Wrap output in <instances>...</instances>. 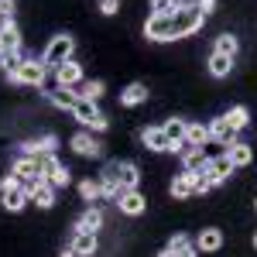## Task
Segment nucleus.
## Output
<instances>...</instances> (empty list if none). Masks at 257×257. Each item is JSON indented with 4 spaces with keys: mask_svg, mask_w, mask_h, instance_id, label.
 Instances as JSON below:
<instances>
[{
    "mask_svg": "<svg viewBox=\"0 0 257 257\" xmlns=\"http://www.w3.org/2000/svg\"><path fill=\"white\" fill-rule=\"evenodd\" d=\"M254 206H257V202H254Z\"/></svg>",
    "mask_w": 257,
    "mask_h": 257,
    "instance_id": "obj_45",
    "label": "nucleus"
},
{
    "mask_svg": "<svg viewBox=\"0 0 257 257\" xmlns=\"http://www.w3.org/2000/svg\"><path fill=\"white\" fill-rule=\"evenodd\" d=\"M55 144H59L55 134H45V138L38 141V155H52V151H55Z\"/></svg>",
    "mask_w": 257,
    "mask_h": 257,
    "instance_id": "obj_37",
    "label": "nucleus"
},
{
    "mask_svg": "<svg viewBox=\"0 0 257 257\" xmlns=\"http://www.w3.org/2000/svg\"><path fill=\"white\" fill-rule=\"evenodd\" d=\"M237 48H240V41L233 38V35H219L213 52H219V55H230V59H233V55H237Z\"/></svg>",
    "mask_w": 257,
    "mask_h": 257,
    "instance_id": "obj_29",
    "label": "nucleus"
},
{
    "mask_svg": "<svg viewBox=\"0 0 257 257\" xmlns=\"http://www.w3.org/2000/svg\"><path fill=\"white\" fill-rule=\"evenodd\" d=\"M223 117L230 120L237 131H243V127L250 123V113H247V106H233V110H230V113H223Z\"/></svg>",
    "mask_w": 257,
    "mask_h": 257,
    "instance_id": "obj_32",
    "label": "nucleus"
},
{
    "mask_svg": "<svg viewBox=\"0 0 257 257\" xmlns=\"http://www.w3.org/2000/svg\"><path fill=\"white\" fill-rule=\"evenodd\" d=\"M45 76H48V65H45V62L24 59V65L18 69L14 82H21V86H41V82H45Z\"/></svg>",
    "mask_w": 257,
    "mask_h": 257,
    "instance_id": "obj_5",
    "label": "nucleus"
},
{
    "mask_svg": "<svg viewBox=\"0 0 257 257\" xmlns=\"http://www.w3.org/2000/svg\"><path fill=\"white\" fill-rule=\"evenodd\" d=\"M185 123L189 120H168L161 131H165V138L172 141V148H178V144H185Z\"/></svg>",
    "mask_w": 257,
    "mask_h": 257,
    "instance_id": "obj_28",
    "label": "nucleus"
},
{
    "mask_svg": "<svg viewBox=\"0 0 257 257\" xmlns=\"http://www.w3.org/2000/svg\"><path fill=\"white\" fill-rule=\"evenodd\" d=\"M158 257H178V254H175V250H168V247H165V250H161Z\"/></svg>",
    "mask_w": 257,
    "mask_h": 257,
    "instance_id": "obj_41",
    "label": "nucleus"
},
{
    "mask_svg": "<svg viewBox=\"0 0 257 257\" xmlns=\"http://www.w3.org/2000/svg\"><path fill=\"white\" fill-rule=\"evenodd\" d=\"M72 148H76V155H82V158H99V155H103V148H99L89 134H76V138H72Z\"/></svg>",
    "mask_w": 257,
    "mask_h": 257,
    "instance_id": "obj_21",
    "label": "nucleus"
},
{
    "mask_svg": "<svg viewBox=\"0 0 257 257\" xmlns=\"http://www.w3.org/2000/svg\"><path fill=\"white\" fill-rule=\"evenodd\" d=\"M209 175H213V182H226V178L233 175V161H230V155H219V158H209V168H206Z\"/></svg>",
    "mask_w": 257,
    "mask_h": 257,
    "instance_id": "obj_18",
    "label": "nucleus"
},
{
    "mask_svg": "<svg viewBox=\"0 0 257 257\" xmlns=\"http://www.w3.org/2000/svg\"><path fill=\"white\" fill-rule=\"evenodd\" d=\"M99 226H103V213H99L96 206H89V209L79 216V223H76V230H89V233H96Z\"/></svg>",
    "mask_w": 257,
    "mask_h": 257,
    "instance_id": "obj_27",
    "label": "nucleus"
},
{
    "mask_svg": "<svg viewBox=\"0 0 257 257\" xmlns=\"http://www.w3.org/2000/svg\"><path fill=\"white\" fill-rule=\"evenodd\" d=\"M96 247H99L96 233H89V230H76V233H72V250H76L79 257H93Z\"/></svg>",
    "mask_w": 257,
    "mask_h": 257,
    "instance_id": "obj_15",
    "label": "nucleus"
},
{
    "mask_svg": "<svg viewBox=\"0 0 257 257\" xmlns=\"http://www.w3.org/2000/svg\"><path fill=\"white\" fill-rule=\"evenodd\" d=\"M206 168H209V155H206L202 148H185V151H182V172L199 175V172H206Z\"/></svg>",
    "mask_w": 257,
    "mask_h": 257,
    "instance_id": "obj_12",
    "label": "nucleus"
},
{
    "mask_svg": "<svg viewBox=\"0 0 257 257\" xmlns=\"http://www.w3.org/2000/svg\"><path fill=\"white\" fill-rule=\"evenodd\" d=\"M223 247V230H216V226H209V230H202L196 240V250H202V254H213V250H219Z\"/></svg>",
    "mask_w": 257,
    "mask_h": 257,
    "instance_id": "obj_17",
    "label": "nucleus"
},
{
    "mask_svg": "<svg viewBox=\"0 0 257 257\" xmlns=\"http://www.w3.org/2000/svg\"><path fill=\"white\" fill-rule=\"evenodd\" d=\"M237 134H240V131H237V127H233V123H230L226 117H216L213 123H209V138L219 141V144H226V148L237 141Z\"/></svg>",
    "mask_w": 257,
    "mask_h": 257,
    "instance_id": "obj_13",
    "label": "nucleus"
},
{
    "mask_svg": "<svg viewBox=\"0 0 257 257\" xmlns=\"http://www.w3.org/2000/svg\"><path fill=\"white\" fill-rule=\"evenodd\" d=\"M172 196H175V199L196 196V175H192V172H182V175H175V182H172Z\"/></svg>",
    "mask_w": 257,
    "mask_h": 257,
    "instance_id": "obj_20",
    "label": "nucleus"
},
{
    "mask_svg": "<svg viewBox=\"0 0 257 257\" xmlns=\"http://www.w3.org/2000/svg\"><path fill=\"white\" fill-rule=\"evenodd\" d=\"M103 93H106V86H103L99 79H93V82H86V86H82V93H79V96H82V99H93V103H96V99L103 96Z\"/></svg>",
    "mask_w": 257,
    "mask_h": 257,
    "instance_id": "obj_34",
    "label": "nucleus"
},
{
    "mask_svg": "<svg viewBox=\"0 0 257 257\" xmlns=\"http://www.w3.org/2000/svg\"><path fill=\"white\" fill-rule=\"evenodd\" d=\"M209 72H213L216 79L230 76V72H233V59H230V55H219V52H213V55H209Z\"/></svg>",
    "mask_w": 257,
    "mask_h": 257,
    "instance_id": "obj_25",
    "label": "nucleus"
},
{
    "mask_svg": "<svg viewBox=\"0 0 257 257\" xmlns=\"http://www.w3.org/2000/svg\"><path fill=\"white\" fill-rule=\"evenodd\" d=\"M206 141H213L206 123H185V144H189V148H202Z\"/></svg>",
    "mask_w": 257,
    "mask_h": 257,
    "instance_id": "obj_22",
    "label": "nucleus"
},
{
    "mask_svg": "<svg viewBox=\"0 0 257 257\" xmlns=\"http://www.w3.org/2000/svg\"><path fill=\"white\" fill-rule=\"evenodd\" d=\"M55 82H59L62 89H72V86H79L82 82V65L79 62H62L59 69H55Z\"/></svg>",
    "mask_w": 257,
    "mask_h": 257,
    "instance_id": "obj_11",
    "label": "nucleus"
},
{
    "mask_svg": "<svg viewBox=\"0 0 257 257\" xmlns=\"http://www.w3.org/2000/svg\"><path fill=\"white\" fill-rule=\"evenodd\" d=\"M18 52H21V31L14 24V18L0 21V59L4 55H18Z\"/></svg>",
    "mask_w": 257,
    "mask_h": 257,
    "instance_id": "obj_6",
    "label": "nucleus"
},
{
    "mask_svg": "<svg viewBox=\"0 0 257 257\" xmlns=\"http://www.w3.org/2000/svg\"><path fill=\"white\" fill-rule=\"evenodd\" d=\"M202 21H206V14L199 11L196 4H182L175 14H168V18L151 14L148 24H144V38H148V41H175V38H185V35H192V31L202 28Z\"/></svg>",
    "mask_w": 257,
    "mask_h": 257,
    "instance_id": "obj_1",
    "label": "nucleus"
},
{
    "mask_svg": "<svg viewBox=\"0 0 257 257\" xmlns=\"http://www.w3.org/2000/svg\"><path fill=\"white\" fill-rule=\"evenodd\" d=\"M62 257H79V254H76V250H72V247H69V250H62Z\"/></svg>",
    "mask_w": 257,
    "mask_h": 257,
    "instance_id": "obj_42",
    "label": "nucleus"
},
{
    "mask_svg": "<svg viewBox=\"0 0 257 257\" xmlns=\"http://www.w3.org/2000/svg\"><path fill=\"white\" fill-rule=\"evenodd\" d=\"M99 189H103V196H106V199H120V196H123V189H120V182H117V175H113V168H110V165L103 168Z\"/></svg>",
    "mask_w": 257,
    "mask_h": 257,
    "instance_id": "obj_23",
    "label": "nucleus"
},
{
    "mask_svg": "<svg viewBox=\"0 0 257 257\" xmlns=\"http://www.w3.org/2000/svg\"><path fill=\"white\" fill-rule=\"evenodd\" d=\"M213 185H216V182H213V175H209V172H199V175H196V196H206Z\"/></svg>",
    "mask_w": 257,
    "mask_h": 257,
    "instance_id": "obj_35",
    "label": "nucleus"
},
{
    "mask_svg": "<svg viewBox=\"0 0 257 257\" xmlns=\"http://www.w3.org/2000/svg\"><path fill=\"white\" fill-rule=\"evenodd\" d=\"M144 99H148V86H144V82H131V86L120 93V103H123V106H138Z\"/></svg>",
    "mask_w": 257,
    "mask_h": 257,
    "instance_id": "obj_24",
    "label": "nucleus"
},
{
    "mask_svg": "<svg viewBox=\"0 0 257 257\" xmlns=\"http://www.w3.org/2000/svg\"><path fill=\"white\" fill-rule=\"evenodd\" d=\"M178 257H196V250H192V247H189V250H182V254Z\"/></svg>",
    "mask_w": 257,
    "mask_h": 257,
    "instance_id": "obj_43",
    "label": "nucleus"
},
{
    "mask_svg": "<svg viewBox=\"0 0 257 257\" xmlns=\"http://www.w3.org/2000/svg\"><path fill=\"white\" fill-rule=\"evenodd\" d=\"M99 11H103V14H117L120 0H99Z\"/></svg>",
    "mask_w": 257,
    "mask_h": 257,
    "instance_id": "obj_38",
    "label": "nucleus"
},
{
    "mask_svg": "<svg viewBox=\"0 0 257 257\" xmlns=\"http://www.w3.org/2000/svg\"><path fill=\"white\" fill-rule=\"evenodd\" d=\"M48 99H52L59 110H69V113H72V106L79 103V93H72V89H62V86H59L55 93H48Z\"/></svg>",
    "mask_w": 257,
    "mask_h": 257,
    "instance_id": "obj_26",
    "label": "nucleus"
},
{
    "mask_svg": "<svg viewBox=\"0 0 257 257\" xmlns=\"http://www.w3.org/2000/svg\"><path fill=\"white\" fill-rule=\"evenodd\" d=\"M141 141H144V148H148V151H172V141L165 138V131H161V127H144Z\"/></svg>",
    "mask_w": 257,
    "mask_h": 257,
    "instance_id": "obj_16",
    "label": "nucleus"
},
{
    "mask_svg": "<svg viewBox=\"0 0 257 257\" xmlns=\"http://www.w3.org/2000/svg\"><path fill=\"white\" fill-rule=\"evenodd\" d=\"M226 155H230V161H233V168H243V165L254 161V148L243 144V141H233V144L226 148Z\"/></svg>",
    "mask_w": 257,
    "mask_h": 257,
    "instance_id": "obj_19",
    "label": "nucleus"
},
{
    "mask_svg": "<svg viewBox=\"0 0 257 257\" xmlns=\"http://www.w3.org/2000/svg\"><path fill=\"white\" fill-rule=\"evenodd\" d=\"M41 178H45L52 189H62V185H69L72 172H69V168H65L55 155H45V175H41Z\"/></svg>",
    "mask_w": 257,
    "mask_h": 257,
    "instance_id": "obj_9",
    "label": "nucleus"
},
{
    "mask_svg": "<svg viewBox=\"0 0 257 257\" xmlns=\"http://www.w3.org/2000/svg\"><path fill=\"white\" fill-rule=\"evenodd\" d=\"M11 14H14V0H0V18L7 21Z\"/></svg>",
    "mask_w": 257,
    "mask_h": 257,
    "instance_id": "obj_39",
    "label": "nucleus"
},
{
    "mask_svg": "<svg viewBox=\"0 0 257 257\" xmlns=\"http://www.w3.org/2000/svg\"><path fill=\"white\" fill-rule=\"evenodd\" d=\"M117 206H120V213H127V216H141V213L148 209V199L141 196L138 189H131V192H123V196L117 199Z\"/></svg>",
    "mask_w": 257,
    "mask_h": 257,
    "instance_id": "obj_14",
    "label": "nucleus"
},
{
    "mask_svg": "<svg viewBox=\"0 0 257 257\" xmlns=\"http://www.w3.org/2000/svg\"><path fill=\"white\" fill-rule=\"evenodd\" d=\"M72 52H76V38H69V35H55V38L48 41V48H45L41 62H45V65H55V69H59L62 62L72 59Z\"/></svg>",
    "mask_w": 257,
    "mask_h": 257,
    "instance_id": "obj_3",
    "label": "nucleus"
},
{
    "mask_svg": "<svg viewBox=\"0 0 257 257\" xmlns=\"http://www.w3.org/2000/svg\"><path fill=\"white\" fill-rule=\"evenodd\" d=\"M72 117L79 120L82 127H93V131H106V123H110V120L99 113V106L93 99H82V96H79V103L72 106Z\"/></svg>",
    "mask_w": 257,
    "mask_h": 257,
    "instance_id": "obj_4",
    "label": "nucleus"
},
{
    "mask_svg": "<svg viewBox=\"0 0 257 257\" xmlns=\"http://www.w3.org/2000/svg\"><path fill=\"white\" fill-rule=\"evenodd\" d=\"M28 202H35L38 209H52L55 206V189L45 178H35V182H28Z\"/></svg>",
    "mask_w": 257,
    "mask_h": 257,
    "instance_id": "obj_7",
    "label": "nucleus"
},
{
    "mask_svg": "<svg viewBox=\"0 0 257 257\" xmlns=\"http://www.w3.org/2000/svg\"><path fill=\"white\" fill-rule=\"evenodd\" d=\"M79 196L86 199V202H93V199H99V196H103V189H99V182L86 178V182H79Z\"/></svg>",
    "mask_w": 257,
    "mask_h": 257,
    "instance_id": "obj_33",
    "label": "nucleus"
},
{
    "mask_svg": "<svg viewBox=\"0 0 257 257\" xmlns=\"http://www.w3.org/2000/svg\"><path fill=\"white\" fill-rule=\"evenodd\" d=\"M11 175H18L21 182H35V178L45 175V158H31V155H21L14 161V172Z\"/></svg>",
    "mask_w": 257,
    "mask_h": 257,
    "instance_id": "obj_8",
    "label": "nucleus"
},
{
    "mask_svg": "<svg viewBox=\"0 0 257 257\" xmlns=\"http://www.w3.org/2000/svg\"><path fill=\"white\" fill-rule=\"evenodd\" d=\"M110 168H113V175H117V182H120L123 192H131V189L141 185V172H138L134 161H110Z\"/></svg>",
    "mask_w": 257,
    "mask_h": 257,
    "instance_id": "obj_10",
    "label": "nucleus"
},
{
    "mask_svg": "<svg viewBox=\"0 0 257 257\" xmlns=\"http://www.w3.org/2000/svg\"><path fill=\"white\" fill-rule=\"evenodd\" d=\"M196 7H199V11H202V14H209V11L216 7V0H196Z\"/></svg>",
    "mask_w": 257,
    "mask_h": 257,
    "instance_id": "obj_40",
    "label": "nucleus"
},
{
    "mask_svg": "<svg viewBox=\"0 0 257 257\" xmlns=\"http://www.w3.org/2000/svg\"><path fill=\"white\" fill-rule=\"evenodd\" d=\"M178 7H182V0H151V14H158V18L175 14Z\"/></svg>",
    "mask_w": 257,
    "mask_h": 257,
    "instance_id": "obj_30",
    "label": "nucleus"
},
{
    "mask_svg": "<svg viewBox=\"0 0 257 257\" xmlns=\"http://www.w3.org/2000/svg\"><path fill=\"white\" fill-rule=\"evenodd\" d=\"M192 243H189V237L185 233H175V237L168 240V250H175V254H182V250H189Z\"/></svg>",
    "mask_w": 257,
    "mask_h": 257,
    "instance_id": "obj_36",
    "label": "nucleus"
},
{
    "mask_svg": "<svg viewBox=\"0 0 257 257\" xmlns=\"http://www.w3.org/2000/svg\"><path fill=\"white\" fill-rule=\"evenodd\" d=\"M0 202H4L7 213H21V209L28 206V189L21 185L18 175H7L0 182Z\"/></svg>",
    "mask_w": 257,
    "mask_h": 257,
    "instance_id": "obj_2",
    "label": "nucleus"
},
{
    "mask_svg": "<svg viewBox=\"0 0 257 257\" xmlns=\"http://www.w3.org/2000/svg\"><path fill=\"white\" fill-rule=\"evenodd\" d=\"M0 62H4V76H7V79L14 82V76H18V69L24 65V55H21V52H18V55H4Z\"/></svg>",
    "mask_w": 257,
    "mask_h": 257,
    "instance_id": "obj_31",
    "label": "nucleus"
},
{
    "mask_svg": "<svg viewBox=\"0 0 257 257\" xmlns=\"http://www.w3.org/2000/svg\"><path fill=\"white\" fill-rule=\"evenodd\" d=\"M254 247H257V233H254Z\"/></svg>",
    "mask_w": 257,
    "mask_h": 257,
    "instance_id": "obj_44",
    "label": "nucleus"
}]
</instances>
